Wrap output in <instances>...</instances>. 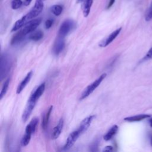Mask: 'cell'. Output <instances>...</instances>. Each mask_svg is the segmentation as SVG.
Here are the masks:
<instances>
[{"instance_id": "obj_22", "label": "cell", "mask_w": 152, "mask_h": 152, "mask_svg": "<svg viewBox=\"0 0 152 152\" xmlns=\"http://www.w3.org/2000/svg\"><path fill=\"white\" fill-rule=\"evenodd\" d=\"M31 134L28 132H25V134L23 135V137L21 140L20 144L21 146L25 147L28 144L31 140Z\"/></svg>"}, {"instance_id": "obj_18", "label": "cell", "mask_w": 152, "mask_h": 152, "mask_svg": "<svg viewBox=\"0 0 152 152\" xmlns=\"http://www.w3.org/2000/svg\"><path fill=\"white\" fill-rule=\"evenodd\" d=\"M28 22L27 21L24 15L23 17H22L20 19L18 20L14 24V25L13 26L12 29H11V31H15L19 29H20L21 28H22L26 23H27Z\"/></svg>"}, {"instance_id": "obj_14", "label": "cell", "mask_w": 152, "mask_h": 152, "mask_svg": "<svg viewBox=\"0 0 152 152\" xmlns=\"http://www.w3.org/2000/svg\"><path fill=\"white\" fill-rule=\"evenodd\" d=\"M38 123H39V118L37 117L33 118L30 121L29 124L26 126L25 132H28L31 134L34 133Z\"/></svg>"}, {"instance_id": "obj_24", "label": "cell", "mask_w": 152, "mask_h": 152, "mask_svg": "<svg viewBox=\"0 0 152 152\" xmlns=\"http://www.w3.org/2000/svg\"><path fill=\"white\" fill-rule=\"evenodd\" d=\"M23 2L22 0H12L11 1V8L13 10H17L20 8L23 5Z\"/></svg>"}, {"instance_id": "obj_26", "label": "cell", "mask_w": 152, "mask_h": 152, "mask_svg": "<svg viewBox=\"0 0 152 152\" xmlns=\"http://www.w3.org/2000/svg\"><path fill=\"white\" fill-rule=\"evenodd\" d=\"M53 20L51 19V18L45 21V28H46V29L50 28L52 27V26L53 25Z\"/></svg>"}, {"instance_id": "obj_3", "label": "cell", "mask_w": 152, "mask_h": 152, "mask_svg": "<svg viewBox=\"0 0 152 152\" xmlns=\"http://www.w3.org/2000/svg\"><path fill=\"white\" fill-rule=\"evenodd\" d=\"M106 73H103L100 76L97 78L95 81H94L91 84L88 85L83 91V93L81 94L80 100H83L87 97H88L89 95H90L94 90L95 89L101 84L102 81L106 77Z\"/></svg>"}, {"instance_id": "obj_25", "label": "cell", "mask_w": 152, "mask_h": 152, "mask_svg": "<svg viewBox=\"0 0 152 152\" xmlns=\"http://www.w3.org/2000/svg\"><path fill=\"white\" fill-rule=\"evenodd\" d=\"M145 20L147 21H149L152 20V1L150 5L149 6L147 10L146 11V12L145 14Z\"/></svg>"}, {"instance_id": "obj_27", "label": "cell", "mask_w": 152, "mask_h": 152, "mask_svg": "<svg viewBox=\"0 0 152 152\" xmlns=\"http://www.w3.org/2000/svg\"><path fill=\"white\" fill-rule=\"evenodd\" d=\"M152 59V47L148 50L145 56L142 59L143 60H147V59Z\"/></svg>"}, {"instance_id": "obj_8", "label": "cell", "mask_w": 152, "mask_h": 152, "mask_svg": "<svg viewBox=\"0 0 152 152\" xmlns=\"http://www.w3.org/2000/svg\"><path fill=\"white\" fill-rule=\"evenodd\" d=\"M65 47V40L64 37L58 36L53 47V53L56 55H59L64 49Z\"/></svg>"}, {"instance_id": "obj_28", "label": "cell", "mask_w": 152, "mask_h": 152, "mask_svg": "<svg viewBox=\"0 0 152 152\" xmlns=\"http://www.w3.org/2000/svg\"><path fill=\"white\" fill-rule=\"evenodd\" d=\"M113 150V147L111 145H107L103 149L102 151H112Z\"/></svg>"}, {"instance_id": "obj_21", "label": "cell", "mask_w": 152, "mask_h": 152, "mask_svg": "<svg viewBox=\"0 0 152 152\" xmlns=\"http://www.w3.org/2000/svg\"><path fill=\"white\" fill-rule=\"evenodd\" d=\"M50 10L53 15L55 16H59L61 14L63 11V7L59 4L53 5L50 7Z\"/></svg>"}, {"instance_id": "obj_12", "label": "cell", "mask_w": 152, "mask_h": 152, "mask_svg": "<svg viewBox=\"0 0 152 152\" xmlns=\"http://www.w3.org/2000/svg\"><path fill=\"white\" fill-rule=\"evenodd\" d=\"M32 74H33V72L32 71H30L28 73H27V74L24 77V78L21 81V82L18 86L17 88V91H16L17 94H20L23 91V90L26 87V85L30 81V79L31 78Z\"/></svg>"}, {"instance_id": "obj_5", "label": "cell", "mask_w": 152, "mask_h": 152, "mask_svg": "<svg viewBox=\"0 0 152 152\" xmlns=\"http://www.w3.org/2000/svg\"><path fill=\"white\" fill-rule=\"evenodd\" d=\"M74 23L72 20L67 19L65 20L61 25L59 31L58 36L65 37L73 28Z\"/></svg>"}, {"instance_id": "obj_13", "label": "cell", "mask_w": 152, "mask_h": 152, "mask_svg": "<svg viewBox=\"0 0 152 152\" xmlns=\"http://www.w3.org/2000/svg\"><path fill=\"white\" fill-rule=\"evenodd\" d=\"M63 125H64V120L62 118H61L59 120L57 125L54 127L53 129L52 134V137L53 139H56L59 137V136L61 133Z\"/></svg>"}, {"instance_id": "obj_29", "label": "cell", "mask_w": 152, "mask_h": 152, "mask_svg": "<svg viewBox=\"0 0 152 152\" xmlns=\"http://www.w3.org/2000/svg\"><path fill=\"white\" fill-rule=\"evenodd\" d=\"M115 2V0H109L107 4V5L106 7V9H109L114 4Z\"/></svg>"}, {"instance_id": "obj_17", "label": "cell", "mask_w": 152, "mask_h": 152, "mask_svg": "<svg viewBox=\"0 0 152 152\" xmlns=\"http://www.w3.org/2000/svg\"><path fill=\"white\" fill-rule=\"evenodd\" d=\"M118 126L116 125H115L112 126L110 129L106 132V134L103 136V139L105 141H109L116 134V132L118 131Z\"/></svg>"}, {"instance_id": "obj_23", "label": "cell", "mask_w": 152, "mask_h": 152, "mask_svg": "<svg viewBox=\"0 0 152 152\" xmlns=\"http://www.w3.org/2000/svg\"><path fill=\"white\" fill-rule=\"evenodd\" d=\"M10 78H8L5 81L4 83L2 86L1 93H0V99H2L3 98V97L5 96V94H6L7 90L8 88V86H9V84H10Z\"/></svg>"}, {"instance_id": "obj_19", "label": "cell", "mask_w": 152, "mask_h": 152, "mask_svg": "<svg viewBox=\"0 0 152 152\" xmlns=\"http://www.w3.org/2000/svg\"><path fill=\"white\" fill-rule=\"evenodd\" d=\"M43 37V33L41 30H36L31 33L28 36L29 39L33 41H38Z\"/></svg>"}, {"instance_id": "obj_20", "label": "cell", "mask_w": 152, "mask_h": 152, "mask_svg": "<svg viewBox=\"0 0 152 152\" xmlns=\"http://www.w3.org/2000/svg\"><path fill=\"white\" fill-rule=\"evenodd\" d=\"M52 109H53V106H50V107L49 108V109L48 110L46 113L45 114L43 119L42 128L44 129H46V128H47V126H48V122H49V118H50V113L52 112Z\"/></svg>"}, {"instance_id": "obj_32", "label": "cell", "mask_w": 152, "mask_h": 152, "mask_svg": "<svg viewBox=\"0 0 152 152\" xmlns=\"http://www.w3.org/2000/svg\"><path fill=\"white\" fill-rule=\"evenodd\" d=\"M77 2L79 3V2H83L84 1V0H77Z\"/></svg>"}, {"instance_id": "obj_4", "label": "cell", "mask_w": 152, "mask_h": 152, "mask_svg": "<svg viewBox=\"0 0 152 152\" xmlns=\"http://www.w3.org/2000/svg\"><path fill=\"white\" fill-rule=\"evenodd\" d=\"M43 1L44 0H36L34 7L27 14L24 15L27 22L34 19L42 12L44 7Z\"/></svg>"}, {"instance_id": "obj_1", "label": "cell", "mask_w": 152, "mask_h": 152, "mask_svg": "<svg viewBox=\"0 0 152 152\" xmlns=\"http://www.w3.org/2000/svg\"><path fill=\"white\" fill-rule=\"evenodd\" d=\"M41 21L42 19L40 18L33 19L28 21L23 27V28L20 30L19 31L13 36L11 40V44L13 45L21 42L24 40L26 35L30 34L36 29V28L41 23Z\"/></svg>"}, {"instance_id": "obj_10", "label": "cell", "mask_w": 152, "mask_h": 152, "mask_svg": "<svg viewBox=\"0 0 152 152\" xmlns=\"http://www.w3.org/2000/svg\"><path fill=\"white\" fill-rule=\"evenodd\" d=\"M121 30H122L121 27H119V28L115 30L109 36H108L104 40H103L99 44V46L100 47H106L107 45H109L118 36V34L120 33Z\"/></svg>"}, {"instance_id": "obj_30", "label": "cell", "mask_w": 152, "mask_h": 152, "mask_svg": "<svg viewBox=\"0 0 152 152\" xmlns=\"http://www.w3.org/2000/svg\"><path fill=\"white\" fill-rule=\"evenodd\" d=\"M31 1H32V0H24L23 2V4L25 6H28L30 4Z\"/></svg>"}, {"instance_id": "obj_2", "label": "cell", "mask_w": 152, "mask_h": 152, "mask_svg": "<svg viewBox=\"0 0 152 152\" xmlns=\"http://www.w3.org/2000/svg\"><path fill=\"white\" fill-rule=\"evenodd\" d=\"M11 66V60L8 53L1 54L0 64V77L2 80L8 74Z\"/></svg>"}, {"instance_id": "obj_16", "label": "cell", "mask_w": 152, "mask_h": 152, "mask_svg": "<svg viewBox=\"0 0 152 152\" xmlns=\"http://www.w3.org/2000/svg\"><path fill=\"white\" fill-rule=\"evenodd\" d=\"M83 12L85 17H87L90 12V9L92 6L93 0H84L83 2Z\"/></svg>"}, {"instance_id": "obj_15", "label": "cell", "mask_w": 152, "mask_h": 152, "mask_svg": "<svg viewBox=\"0 0 152 152\" xmlns=\"http://www.w3.org/2000/svg\"><path fill=\"white\" fill-rule=\"evenodd\" d=\"M151 117V115L149 114H140L135 116H129L124 118V121H127V122H138L140 121H142L144 119L149 118Z\"/></svg>"}, {"instance_id": "obj_33", "label": "cell", "mask_w": 152, "mask_h": 152, "mask_svg": "<svg viewBox=\"0 0 152 152\" xmlns=\"http://www.w3.org/2000/svg\"><path fill=\"white\" fill-rule=\"evenodd\" d=\"M150 143H151V147H152V136L151 137V140H150Z\"/></svg>"}, {"instance_id": "obj_6", "label": "cell", "mask_w": 152, "mask_h": 152, "mask_svg": "<svg viewBox=\"0 0 152 152\" xmlns=\"http://www.w3.org/2000/svg\"><path fill=\"white\" fill-rule=\"evenodd\" d=\"M81 134L80 132V131L78 129L72 132L68 137L66 142L64 146L63 147V150H66L71 148L73 146V145L74 144V143L77 140V139L78 138V137Z\"/></svg>"}, {"instance_id": "obj_31", "label": "cell", "mask_w": 152, "mask_h": 152, "mask_svg": "<svg viewBox=\"0 0 152 152\" xmlns=\"http://www.w3.org/2000/svg\"><path fill=\"white\" fill-rule=\"evenodd\" d=\"M148 122H149L150 126L152 128V117H150L148 118Z\"/></svg>"}, {"instance_id": "obj_7", "label": "cell", "mask_w": 152, "mask_h": 152, "mask_svg": "<svg viewBox=\"0 0 152 152\" xmlns=\"http://www.w3.org/2000/svg\"><path fill=\"white\" fill-rule=\"evenodd\" d=\"M36 103H37V102L33 100V99H31L30 98L28 99L27 103L25 107V109L22 115V120L24 122H26L28 120L33 110L34 109V107Z\"/></svg>"}, {"instance_id": "obj_11", "label": "cell", "mask_w": 152, "mask_h": 152, "mask_svg": "<svg viewBox=\"0 0 152 152\" xmlns=\"http://www.w3.org/2000/svg\"><path fill=\"white\" fill-rule=\"evenodd\" d=\"M45 89V83H43L41 84L31 94L29 98L33 99V100L37 102L39 99L41 97L42 94L43 93Z\"/></svg>"}, {"instance_id": "obj_9", "label": "cell", "mask_w": 152, "mask_h": 152, "mask_svg": "<svg viewBox=\"0 0 152 152\" xmlns=\"http://www.w3.org/2000/svg\"><path fill=\"white\" fill-rule=\"evenodd\" d=\"M95 116L94 115H90L86 118H84L80 123V126L78 128V130L80 131V132L82 134L84 133L85 131L87 130L88 127L90 126V124L91 122L93 121V119L94 118Z\"/></svg>"}]
</instances>
